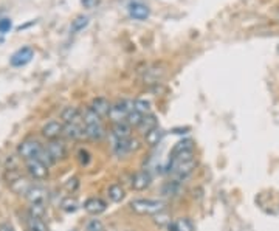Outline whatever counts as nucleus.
I'll list each match as a JSON object with an SVG mask.
<instances>
[{
	"instance_id": "f257e3e1",
	"label": "nucleus",
	"mask_w": 279,
	"mask_h": 231,
	"mask_svg": "<svg viewBox=\"0 0 279 231\" xmlns=\"http://www.w3.org/2000/svg\"><path fill=\"white\" fill-rule=\"evenodd\" d=\"M130 210L137 214H148L154 216L166 210V203L157 199H135L130 202Z\"/></svg>"
},
{
	"instance_id": "f03ea898",
	"label": "nucleus",
	"mask_w": 279,
	"mask_h": 231,
	"mask_svg": "<svg viewBox=\"0 0 279 231\" xmlns=\"http://www.w3.org/2000/svg\"><path fill=\"white\" fill-rule=\"evenodd\" d=\"M132 111H135V101L132 100H119L115 104H112L110 112H109V118L115 123H123V121L127 119L129 114Z\"/></svg>"
},
{
	"instance_id": "7ed1b4c3",
	"label": "nucleus",
	"mask_w": 279,
	"mask_h": 231,
	"mask_svg": "<svg viewBox=\"0 0 279 231\" xmlns=\"http://www.w3.org/2000/svg\"><path fill=\"white\" fill-rule=\"evenodd\" d=\"M197 168V161L195 158L191 160H185V161H179L174 163V165H169L168 169L172 171V175H174L176 180H185L186 177H189V175L194 172V169Z\"/></svg>"
},
{
	"instance_id": "20e7f679",
	"label": "nucleus",
	"mask_w": 279,
	"mask_h": 231,
	"mask_svg": "<svg viewBox=\"0 0 279 231\" xmlns=\"http://www.w3.org/2000/svg\"><path fill=\"white\" fill-rule=\"evenodd\" d=\"M140 147H141L140 141L137 138H132V137L124 138V140H113V152L119 158L126 157L127 154L137 152Z\"/></svg>"
},
{
	"instance_id": "39448f33",
	"label": "nucleus",
	"mask_w": 279,
	"mask_h": 231,
	"mask_svg": "<svg viewBox=\"0 0 279 231\" xmlns=\"http://www.w3.org/2000/svg\"><path fill=\"white\" fill-rule=\"evenodd\" d=\"M42 149H44V147L41 146V143H39V141H36V140H26V141H23V143L19 144L17 152H19V155L26 161V160L37 158L39 154L42 152Z\"/></svg>"
},
{
	"instance_id": "423d86ee",
	"label": "nucleus",
	"mask_w": 279,
	"mask_h": 231,
	"mask_svg": "<svg viewBox=\"0 0 279 231\" xmlns=\"http://www.w3.org/2000/svg\"><path fill=\"white\" fill-rule=\"evenodd\" d=\"M26 171H28V174L36 180H44L48 175V168L44 165V163L39 161L37 158L26 160Z\"/></svg>"
},
{
	"instance_id": "0eeeda50",
	"label": "nucleus",
	"mask_w": 279,
	"mask_h": 231,
	"mask_svg": "<svg viewBox=\"0 0 279 231\" xmlns=\"http://www.w3.org/2000/svg\"><path fill=\"white\" fill-rule=\"evenodd\" d=\"M151 183H152V175L148 169H141L135 172L134 177H132V188L135 191H144L146 188L151 186Z\"/></svg>"
},
{
	"instance_id": "6e6552de",
	"label": "nucleus",
	"mask_w": 279,
	"mask_h": 231,
	"mask_svg": "<svg viewBox=\"0 0 279 231\" xmlns=\"http://www.w3.org/2000/svg\"><path fill=\"white\" fill-rule=\"evenodd\" d=\"M34 56V51L31 47H22L11 56V65L12 67H23L28 64Z\"/></svg>"
},
{
	"instance_id": "1a4fd4ad",
	"label": "nucleus",
	"mask_w": 279,
	"mask_h": 231,
	"mask_svg": "<svg viewBox=\"0 0 279 231\" xmlns=\"http://www.w3.org/2000/svg\"><path fill=\"white\" fill-rule=\"evenodd\" d=\"M165 75H166V69L163 65H152L144 72L143 79L146 84H158L165 78Z\"/></svg>"
},
{
	"instance_id": "9d476101",
	"label": "nucleus",
	"mask_w": 279,
	"mask_h": 231,
	"mask_svg": "<svg viewBox=\"0 0 279 231\" xmlns=\"http://www.w3.org/2000/svg\"><path fill=\"white\" fill-rule=\"evenodd\" d=\"M129 14L135 20H146L151 14V9L148 8V5H144L141 2H130L129 3Z\"/></svg>"
},
{
	"instance_id": "9b49d317",
	"label": "nucleus",
	"mask_w": 279,
	"mask_h": 231,
	"mask_svg": "<svg viewBox=\"0 0 279 231\" xmlns=\"http://www.w3.org/2000/svg\"><path fill=\"white\" fill-rule=\"evenodd\" d=\"M84 210L89 214L98 216V214H101V213H104L105 210H107V203L99 197H90L84 202Z\"/></svg>"
},
{
	"instance_id": "f8f14e48",
	"label": "nucleus",
	"mask_w": 279,
	"mask_h": 231,
	"mask_svg": "<svg viewBox=\"0 0 279 231\" xmlns=\"http://www.w3.org/2000/svg\"><path fill=\"white\" fill-rule=\"evenodd\" d=\"M64 133V126L59 121H48V123L42 127V135L48 140H58L61 135Z\"/></svg>"
},
{
	"instance_id": "ddd939ff",
	"label": "nucleus",
	"mask_w": 279,
	"mask_h": 231,
	"mask_svg": "<svg viewBox=\"0 0 279 231\" xmlns=\"http://www.w3.org/2000/svg\"><path fill=\"white\" fill-rule=\"evenodd\" d=\"M64 133L67 135L69 138L72 140H81L84 137H87L86 135V126L84 123H70V124H65L64 126Z\"/></svg>"
},
{
	"instance_id": "4468645a",
	"label": "nucleus",
	"mask_w": 279,
	"mask_h": 231,
	"mask_svg": "<svg viewBox=\"0 0 279 231\" xmlns=\"http://www.w3.org/2000/svg\"><path fill=\"white\" fill-rule=\"evenodd\" d=\"M61 119L64 121L65 124H70V123H81V111H79L78 107L69 106V107H64L62 112H61Z\"/></svg>"
},
{
	"instance_id": "2eb2a0df",
	"label": "nucleus",
	"mask_w": 279,
	"mask_h": 231,
	"mask_svg": "<svg viewBox=\"0 0 279 231\" xmlns=\"http://www.w3.org/2000/svg\"><path fill=\"white\" fill-rule=\"evenodd\" d=\"M110 107H112V104L109 103L107 98H104V97H98V98H95V100L92 101V106H90L92 111H93V112H96L101 118L105 116V115H109Z\"/></svg>"
},
{
	"instance_id": "dca6fc26",
	"label": "nucleus",
	"mask_w": 279,
	"mask_h": 231,
	"mask_svg": "<svg viewBox=\"0 0 279 231\" xmlns=\"http://www.w3.org/2000/svg\"><path fill=\"white\" fill-rule=\"evenodd\" d=\"M25 196L31 203H44L47 199V191H45V188L39 185H31Z\"/></svg>"
},
{
	"instance_id": "f3484780",
	"label": "nucleus",
	"mask_w": 279,
	"mask_h": 231,
	"mask_svg": "<svg viewBox=\"0 0 279 231\" xmlns=\"http://www.w3.org/2000/svg\"><path fill=\"white\" fill-rule=\"evenodd\" d=\"M47 151L50 152V155L53 157L55 161L62 160L65 157V154H67V151H65V144L58 140H51L47 146Z\"/></svg>"
},
{
	"instance_id": "a211bd4d",
	"label": "nucleus",
	"mask_w": 279,
	"mask_h": 231,
	"mask_svg": "<svg viewBox=\"0 0 279 231\" xmlns=\"http://www.w3.org/2000/svg\"><path fill=\"white\" fill-rule=\"evenodd\" d=\"M158 127V119L155 115L152 114H148V115H144L143 119H141V123L138 124V130L143 133V135H148L151 130L157 129Z\"/></svg>"
},
{
	"instance_id": "6ab92c4d",
	"label": "nucleus",
	"mask_w": 279,
	"mask_h": 231,
	"mask_svg": "<svg viewBox=\"0 0 279 231\" xmlns=\"http://www.w3.org/2000/svg\"><path fill=\"white\" fill-rule=\"evenodd\" d=\"M112 137L113 140H124L130 137V126L123 121V123H115L112 127Z\"/></svg>"
},
{
	"instance_id": "aec40b11",
	"label": "nucleus",
	"mask_w": 279,
	"mask_h": 231,
	"mask_svg": "<svg viewBox=\"0 0 279 231\" xmlns=\"http://www.w3.org/2000/svg\"><path fill=\"white\" fill-rule=\"evenodd\" d=\"M169 231H194L192 222L188 219V217H180V219L171 222L168 225Z\"/></svg>"
},
{
	"instance_id": "412c9836",
	"label": "nucleus",
	"mask_w": 279,
	"mask_h": 231,
	"mask_svg": "<svg viewBox=\"0 0 279 231\" xmlns=\"http://www.w3.org/2000/svg\"><path fill=\"white\" fill-rule=\"evenodd\" d=\"M180 180H176V179H172L169 182H166L163 186H162V194L165 197H176L179 193H180Z\"/></svg>"
},
{
	"instance_id": "4be33fe9",
	"label": "nucleus",
	"mask_w": 279,
	"mask_h": 231,
	"mask_svg": "<svg viewBox=\"0 0 279 231\" xmlns=\"http://www.w3.org/2000/svg\"><path fill=\"white\" fill-rule=\"evenodd\" d=\"M107 196L112 202L118 203V202H121L126 196V191H124V188L119 185V183H113L107 188Z\"/></svg>"
},
{
	"instance_id": "5701e85b",
	"label": "nucleus",
	"mask_w": 279,
	"mask_h": 231,
	"mask_svg": "<svg viewBox=\"0 0 279 231\" xmlns=\"http://www.w3.org/2000/svg\"><path fill=\"white\" fill-rule=\"evenodd\" d=\"M189 151H194V141L192 140H182L179 143L174 144L171 151V157H176L179 154H183V152H189Z\"/></svg>"
},
{
	"instance_id": "b1692460",
	"label": "nucleus",
	"mask_w": 279,
	"mask_h": 231,
	"mask_svg": "<svg viewBox=\"0 0 279 231\" xmlns=\"http://www.w3.org/2000/svg\"><path fill=\"white\" fill-rule=\"evenodd\" d=\"M163 137H165V132L160 127H157V129L151 130L148 135H144V141L148 146H157L162 143Z\"/></svg>"
},
{
	"instance_id": "393cba45",
	"label": "nucleus",
	"mask_w": 279,
	"mask_h": 231,
	"mask_svg": "<svg viewBox=\"0 0 279 231\" xmlns=\"http://www.w3.org/2000/svg\"><path fill=\"white\" fill-rule=\"evenodd\" d=\"M83 123L84 126H92V124H101V116L96 114V112H93L92 109H86L84 114H83Z\"/></svg>"
},
{
	"instance_id": "a878e982",
	"label": "nucleus",
	"mask_w": 279,
	"mask_h": 231,
	"mask_svg": "<svg viewBox=\"0 0 279 231\" xmlns=\"http://www.w3.org/2000/svg\"><path fill=\"white\" fill-rule=\"evenodd\" d=\"M86 135L90 140H101L104 137V127L101 124L86 126Z\"/></svg>"
},
{
	"instance_id": "bb28decb",
	"label": "nucleus",
	"mask_w": 279,
	"mask_h": 231,
	"mask_svg": "<svg viewBox=\"0 0 279 231\" xmlns=\"http://www.w3.org/2000/svg\"><path fill=\"white\" fill-rule=\"evenodd\" d=\"M87 25H89V17H87V16H78V17L72 22L70 30H72V33H79L81 30H84Z\"/></svg>"
},
{
	"instance_id": "cd10ccee",
	"label": "nucleus",
	"mask_w": 279,
	"mask_h": 231,
	"mask_svg": "<svg viewBox=\"0 0 279 231\" xmlns=\"http://www.w3.org/2000/svg\"><path fill=\"white\" fill-rule=\"evenodd\" d=\"M28 231H48V230H47V225L44 224L42 219L30 216V219H28Z\"/></svg>"
},
{
	"instance_id": "c85d7f7f",
	"label": "nucleus",
	"mask_w": 279,
	"mask_h": 231,
	"mask_svg": "<svg viewBox=\"0 0 279 231\" xmlns=\"http://www.w3.org/2000/svg\"><path fill=\"white\" fill-rule=\"evenodd\" d=\"M61 208H62L65 213H75V211L79 208V205H78V202H76L75 199L69 197V199L62 200V203H61Z\"/></svg>"
},
{
	"instance_id": "c756f323",
	"label": "nucleus",
	"mask_w": 279,
	"mask_h": 231,
	"mask_svg": "<svg viewBox=\"0 0 279 231\" xmlns=\"http://www.w3.org/2000/svg\"><path fill=\"white\" fill-rule=\"evenodd\" d=\"M44 214H45V205H44V203H31V207H30V216L42 219Z\"/></svg>"
},
{
	"instance_id": "7c9ffc66",
	"label": "nucleus",
	"mask_w": 279,
	"mask_h": 231,
	"mask_svg": "<svg viewBox=\"0 0 279 231\" xmlns=\"http://www.w3.org/2000/svg\"><path fill=\"white\" fill-rule=\"evenodd\" d=\"M143 116H144L143 114H140V112H137V111H132V112L129 114L127 119H126V123H127L129 126H135V127H138V124L141 123Z\"/></svg>"
},
{
	"instance_id": "2f4dec72",
	"label": "nucleus",
	"mask_w": 279,
	"mask_h": 231,
	"mask_svg": "<svg viewBox=\"0 0 279 231\" xmlns=\"http://www.w3.org/2000/svg\"><path fill=\"white\" fill-rule=\"evenodd\" d=\"M135 111L143 115H148L151 111V103L146 100H135Z\"/></svg>"
},
{
	"instance_id": "473e14b6",
	"label": "nucleus",
	"mask_w": 279,
	"mask_h": 231,
	"mask_svg": "<svg viewBox=\"0 0 279 231\" xmlns=\"http://www.w3.org/2000/svg\"><path fill=\"white\" fill-rule=\"evenodd\" d=\"M86 231H105V227L99 219H92V221L87 222Z\"/></svg>"
},
{
	"instance_id": "72a5a7b5",
	"label": "nucleus",
	"mask_w": 279,
	"mask_h": 231,
	"mask_svg": "<svg viewBox=\"0 0 279 231\" xmlns=\"http://www.w3.org/2000/svg\"><path fill=\"white\" fill-rule=\"evenodd\" d=\"M37 160L41 161V163H44V165H45L47 168H50V166L53 165V163H56L55 160H53V157L50 155V152L47 151V147H44V149H42V152L39 154Z\"/></svg>"
},
{
	"instance_id": "f704fd0d",
	"label": "nucleus",
	"mask_w": 279,
	"mask_h": 231,
	"mask_svg": "<svg viewBox=\"0 0 279 231\" xmlns=\"http://www.w3.org/2000/svg\"><path fill=\"white\" fill-rule=\"evenodd\" d=\"M78 160H79V163H81L83 166H87L90 163V160H92V155H90V152L87 151V149H79V151H78Z\"/></svg>"
},
{
	"instance_id": "c9c22d12",
	"label": "nucleus",
	"mask_w": 279,
	"mask_h": 231,
	"mask_svg": "<svg viewBox=\"0 0 279 231\" xmlns=\"http://www.w3.org/2000/svg\"><path fill=\"white\" fill-rule=\"evenodd\" d=\"M154 222L158 224V225H169L172 221H171V217L165 211H162V213H158V214H154Z\"/></svg>"
},
{
	"instance_id": "e433bc0d",
	"label": "nucleus",
	"mask_w": 279,
	"mask_h": 231,
	"mask_svg": "<svg viewBox=\"0 0 279 231\" xmlns=\"http://www.w3.org/2000/svg\"><path fill=\"white\" fill-rule=\"evenodd\" d=\"M11 30V20L9 19H0V34H6Z\"/></svg>"
},
{
	"instance_id": "4c0bfd02",
	"label": "nucleus",
	"mask_w": 279,
	"mask_h": 231,
	"mask_svg": "<svg viewBox=\"0 0 279 231\" xmlns=\"http://www.w3.org/2000/svg\"><path fill=\"white\" fill-rule=\"evenodd\" d=\"M65 186H67V189L70 193H75L76 189H78V186H79V182H78V179L76 177H73V179H69L67 180V183H65Z\"/></svg>"
},
{
	"instance_id": "58836bf2",
	"label": "nucleus",
	"mask_w": 279,
	"mask_h": 231,
	"mask_svg": "<svg viewBox=\"0 0 279 231\" xmlns=\"http://www.w3.org/2000/svg\"><path fill=\"white\" fill-rule=\"evenodd\" d=\"M81 3H83L86 8L92 9V8H95V6L99 3V0H81Z\"/></svg>"
},
{
	"instance_id": "ea45409f",
	"label": "nucleus",
	"mask_w": 279,
	"mask_h": 231,
	"mask_svg": "<svg viewBox=\"0 0 279 231\" xmlns=\"http://www.w3.org/2000/svg\"><path fill=\"white\" fill-rule=\"evenodd\" d=\"M0 231H14V228H12L11 225H8V224H2L0 225Z\"/></svg>"
},
{
	"instance_id": "a19ab883",
	"label": "nucleus",
	"mask_w": 279,
	"mask_h": 231,
	"mask_svg": "<svg viewBox=\"0 0 279 231\" xmlns=\"http://www.w3.org/2000/svg\"><path fill=\"white\" fill-rule=\"evenodd\" d=\"M127 231H132V230H127Z\"/></svg>"
},
{
	"instance_id": "79ce46f5",
	"label": "nucleus",
	"mask_w": 279,
	"mask_h": 231,
	"mask_svg": "<svg viewBox=\"0 0 279 231\" xmlns=\"http://www.w3.org/2000/svg\"><path fill=\"white\" fill-rule=\"evenodd\" d=\"M72 231H76V230H72Z\"/></svg>"
}]
</instances>
